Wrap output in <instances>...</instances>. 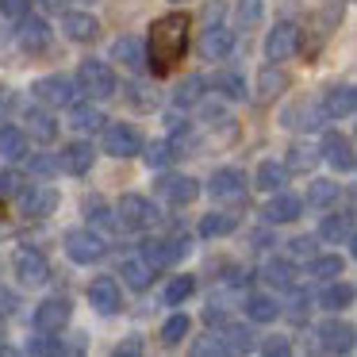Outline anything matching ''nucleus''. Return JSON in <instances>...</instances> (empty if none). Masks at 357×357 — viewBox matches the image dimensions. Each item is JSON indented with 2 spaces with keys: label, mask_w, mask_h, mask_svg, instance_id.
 Masks as SVG:
<instances>
[{
  "label": "nucleus",
  "mask_w": 357,
  "mask_h": 357,
  "mask_svg": "<svg viewBox=\"0 0 357 357\" xmlns=\"http://www.w3.org/2000/svg\"><path fill=\"white\" fill-rule=\"evenodd\" d=\"M188 50V16L185 12H165L150 24V39H146V70L154 77L173 73V66L185 58Z\"/></svg>",
  "instance_id": "obj_1"
},
{
  "label": "nucleus",
  "mask_w": 357,
  "mask_h": 357,
  "mask_svg": "<svg viewBox=\"0 0 357 357\" xmlns=\"http://www.w3.org/2000/svg\"><path fill=\"white\" fill-rule=\"evenodd\" d=\"M77 85H81V93H89L93 100H108V96H116V73H112L108 62L89 58L77 70Z\"/></svg>",
  "instance_id": "obj_2"
},
{
  "label": "nucleus",
  "mask_w": 357,
  "mask_h": 357,
  "mask_svg": "<svg viewBox=\"0 0 357 357\" xmlns=\"http://www.w3.org/2000/svg\"><path fill=\"white\" fill-rule=\"evenodd\" d=\"M73 319V303L66 300V296H50V300H43L39 307H35V326H39V334H62L66 326H70Z\"/></svg>",
  "instance_id": "obj_3"
},
{
  "label": "nucleus",
  "mask_w": 357,
  "mask_h": 357,
  "mask_svg": "<svg viewBox=\"0 0 357 357\" xmlns=\"http://www.w3.org/2000/svg\"><path fill=\"white\" fill-rule=\"evenodd\" d=\"M300 50V27L292 20H280L269 35H265V58L269 62H288Z\"/></svg>",
  "instance_id": "obj_4"
},
{
  "label": "nucleus",
  "mask_w": 357,
  "mask_h": 357,
  "mask_svg": "<svg viewBox=\"0 0 357 357\" xmlns=\"http://www.w3.org/2000/svg\"><path fill=\"white\" fill-rule=\"evenodd\" d=\"M12 269H16L20 284H31V288L47 284V277H50L47 257H43L39 250H31V246H20L16 254H12Z\"/></svg>",
  "instance_id": "obj_5"
},
{
  "label": "nucleus",
  "mask_w": 357,
  "mask_h": 357,
  "mask_svg": "<svg viewBox=\"0 0 357 357\" xmlns=\"http://www.w3.org/2000/svg\"><path fill=\"white\" fill-rule=\"evenodd\" d=\"M31 93L39 96L43 104H50V108H70V104L77 100V85H73L70 77H62V73L39 77V81L31 85Z\"/></svg>",
  "instance_id": "obj_6"
},
{
  "label": "nucleus",
  "mask_w": 357,
  "mask_h": 357,
  "mask_svg": "<svg viewBox=\"0 0 357 357\" xmlns=\"http://www.w3.org/2000/svg\"><path fill=\"white\" fill-rule=\"evenodd\" d=\"M62 246L70 254V261H77V265H93L104 257V238L93 231H66Z\"/></svg>",
  "instance_id": "obj_7"
},
{
  "label": "nucleus",
  "mask_w": 357,
  "mask_h": 357,
  "mask_svg": "<svg viewBox=\"0 0 357 357\" xmlns=\"http://www.w3.org/2000/svg\"><path fill=\"white\" fill-rule=\"evenodd\" d=\"M104 150L112 158H135L142 150V139L131 123H108L104 127Z\"/></svg>",
  "instance_id": "obj_8"
},
{
  "label": "nucleus",
  "mask_w": 357,
  "mask_h": 357,
  "mask_svg": "<svg viewBox=\"0 0 357 357\" xmlns=\"http://www.w3.org/2000/svg\"><path fill=\"white\" fill-rule=\"evenodd\" d=\"M319 346L326 354H354V323H346V319H326L319 326Z\"/></svg>",
  "instance_id": "obj_9"
},
{
  "label": "nucleus",
  "mask_w": 357,
  "mask_h": 357,
  "mask_svg": "<svg viewBox=\"0 0 357 357\" xmlns=\"http://www.w3.org/2000/svg\"><path fill=\"white\" fill-rule=\"evenodd\" d=\"M323 158L331 162V169H338V173H349L354 169V139L349 135H342V131H326L323 135Z\"/></svg>",
  "instance_id": "obj_10"
},
{
  "label": "nucleus",
  "mask_w": 357,
  "mask_h": 357,
  "mask_svg": "<svg viewBox=\"0 0 357 357\" xmlns=\"http://www.w3.org/2000/svg\"><path fill=\"white\" fill-rule=\"evenodd\" d=\"M58 208V192L50 185H31L24 196H20V211L31 219H43V215H54Z\"/></svg>",
  "instance_id": "obj_11"
},
{
  "label": "nucleus",
  "mask_w": 357,
  "mask_h": 357,
  "mask_svg": "<svg viewBox=\"0 0 357 357\" xmlns=\"http://www.w3.org/2000/svg\"><path fill=\"white\" fill-rule=\"evenodd\" d=\"M300 211H303V200H300V196L277 188V192H273V200L265 204L261 215H265V223H296V219H300Z\"/></svg>",
  "instance_id": "obj_12"
},
{
  "label": "nucleus",
  "mask_w": 357,
  "mask_h": 357,
  "mask_svg": "<svg viewBox=\"0 0 357 357\" xmlns=\"http://www.w3.org/2000/svg\"><path fill=\"white\" fill-rule=\"evenodd\" d=\"M154 204L146 200V196H139V192H127L123 200H119V219H123V227H135V231H139V227H150L154 223Z\"/></svg>",
  "instance_id": "obj_13"
},
{
  "label": "nucleus",
  "mask_w": 357,
  "mask_h": 357,
  "mask_svg": "<svg viewBox=\"0 0 357 357\" xmlns=\"http://www.w3.org/2000/svg\"><path fill=\"white\" fill-rule=\"evenodd\" d=\"M16 24H20V47H24L27 54H39V50H47V43H50L47 20H39V16H31V12H27V16L16 20Z\"/></svg>",
  "instance_id": "obj_14"
},
{
  "label": "nucleus",
  "mask_w": 357,
  "mask_h": 357,
  "mask_svg": "<svg viewBox=\"0 0 357 357\" xmlns=\"http://www.w3.org/2000/svg\"><path fill=\"white\" fill-rule=\"evenodd\" d=\"M112 58L123 62L131 73H142L146 70V43H142L139 35H123V39H116V47H112Z\"/></svg>",
  "instance_id": "obj_15"
},
{
  "label": "nucleus",
  "mask_w": 357,
  "mask_h": 357,
  "mask_svg": "<svg viewBox=\"0 0 357 357\" xmlns=\"http://www.w3.org/2000/svg\"><path fill=\"white\" fill-rule=\"evenodd\" d=\"M89 303H93L100 315H116L119 311V284L116 277H96L89 284Z\"/></svg>",
  "instance_id": "obj_16"
},
{
  "label": "nucleus",
  "mask_w": 357,
  "mask_h": 357,
  "mask_svg": "<svg viewBox=\"0 0 357 357\" xmlns=\"http://www.w3.org/2000/svg\"><path fill=\"white\" fill-rule=\"evenodd\" d=\"M208 188L215 200H238V196H246V177L238 169H215Z\"/></svg>",
  "instance_id": "obj_17"
},
{
  "label": "nucleus",
  "mask_w": 357,
  "mask_h": 357,
  "mask_svg": "<svg viewBox=\"0 0 357 357\" xmlns=\"http://www.w3.org/2000/svg\"><path fill=\"white\" fill-rule=\"evenodd\" d=\"M58 169L73 173V177H85L93 169V142H70L58 158Z\"/></svg>",
  "instance_id": "obj_18"
},
{
  "label": "nucleus",
  "mask_w": 357,
  "mask_h": 357,
  "mask_svg": "<svg viewBox=\"0 0 357 357\" xmlns=\"http://www.w3.org/2000/svg\"><path fill=\"white\" fill-rule=\"evenodd\" d=\"M234 50V31H227V27H215L211 24L208 31H204L200 39V54L208 58V62H219V58H227Z\"/></svg>",
  "instance_id": "obj_19"
},
{
  "label": "nucleus",
  "mask_w": 357,
  "mask_h": 357,
  "mask_svg": "<svg viewBox=\"0 0 357 357\" xmlns=\"http://www.w3.org/2000/svg\"><path fill=\"white\" fill-rule=\"evenodd\" d=\"M62 31L70 35L73 43H93L96 35H100V24H96V16H89V12H66Z\"/></svg>",
  "instance_id": "obj_20"
},
{
  "label": "nucleus",
  "mask_w": 357,
  "mask_h": 357,
  "mask_svg": "<svg viewBox=\"0 0 357 357\" xmlns=\"http://www.w3.org/2000/svg\"><path fill=\"white\" fill-rule=\"evenodd\" d=\"M158 192H162L169 204H177V208H185V204H192L196 196H200V185H196L192 177H165L162 185H158Z\"/></svg>",
  "instance_id": "obj_21"
},
{
  "label": "nucleus",
  "mask_w": 357,
  "mask_h": 357,
  "mask_svg": "<svg viewBox=\"0 0 357 357\" xmlns=\"http://www.w3.org/2000/svg\"><path fill=\"white\" fill-rule=\"evenodd\" d=\"M323 112H326V119H346V116H354V89H349V85L331 89V93L323 96Z\"/></svg>",
  "instance_id": "obj_22"
},
{
  "label": "nucleus",
  "mask_w": 357,
  "mask_h": 357,
  "mask_svg": "<svg viewBox=\"0 0 357 357\" xmlns=\"http://www.w3.org/2000/svg\"><path fill=\"white\" fill-rule=\"evenodd\" d=\"M319 234L331 242H346V246H354V215L349 211H342V215H326L323 227H319Z\"/></svg>",
  "instance_id": "obj_23"
},
{
  "label": "nucleus",
  "mask_w": 357,
  "mask_h": 357,
  "mask_svg": "<svg viewBox=\"0 0 357 357\" xmlns=\"http://www.w3.org/2000/svg\"><path fill=\"white\" fill-rule=\"evenodd\" d=\"M319 303H323L326 311H346L349 303H354V284H349V280H338V277H334L331 284L323 288Z\"/></svg>",
  "instance_id": "obj_24"
},
{
  "label": "nucleus",
  "mask_w": 357,
  "mask_h": 357,
  "mask_svg": "<svg viewBox=\"0 0 357 357\" xmlns=\"http://www.w3.org/2000/svg\"><path fill=\"white\" fill-rule=\"evenodd\" d=\"M0 158H4V162L27 158V135L20 131V127H0Z\"/></svg>",
  "instance_id": "obj_25"
},
{
  "label": "nucleus",
  "mask_w": 357,
  "mask_h": 357,
  "mask_svg": "<svg viewBox=\"0 0 357 357\" xmlns=\"http://www.w3.org/2000/svg\"><path fill=\"white\" fill-rule=\"evenodd\" d=\"M27 131H31V139H39V142H54L58 139L54 116L43 112V108H27Z\"/></svg>",
  "instance_id": "obj_26"
},
{
  "label": "nucleus",
  "mask_w": 357,
  "mask_h": 357,
  "mask_svg": "<svg viewBox=\"0 0 357 357\" xmlns=\"http://www.w3.org/2000/svg\"><path fill=\"white\" fill-rule=\"evenodd\" d=\"M326 112L323 108H307V104H292V108L284 112V123L288 127H303V131H315V127H323Z\"/></svg>",
  "instance_id": "obj_27"
},
{
  "label": "nucleus",
  "mask_w": 357,
  "mask_h": 357,
  "mask_svg": "<svg viewBox=\"0 0 357 357\" xmlns=\"http://www.w3.org/2000/svg\"><path fill=\"white\" fill-rule=\"evenodd\" d=\"M234 227H238V219L231 215V211H211V215L200 219V234L204 238H223V234H231Z\"/></svg>",
  "instance_id": "obj_28"
},
{
  "label": "nucleus",
  "mask_w": 357,
  "mask_h": 357,
  "mask_svg": "<svg viewBox=\"0 0 357 357\" xmlns=\"http://www.w3.org/2000/svg\"><path fill=\"white\" fill-rule=\"evenodd\" d=\"M204 89H208V81H204L200 73H192V77H185V81L177 85V93H173V104H177V108H192V104L204 96Z\"/></svg>",
  "instance_id": "obj_29"
},
{
  "label": "nucleus",
  "mask_w": 357,
  "mask_h": 357,
  "mask_svg": "<svg viewBox=\"0 0 357 357\" xmlns=\"http://www.w3.org/2000/svg\"><path fill=\"white\" fill-rule=\"evenodd\" d=\"M257 188L261 192H277V188H284V181H288V169L284 165H277V162H261L257 165Z\"/></svg>",
  "instance_id": "obj_30"
},
{
  "label": "nucleus",
  "mask_w": 357,
  "mask_h": 357,
  "mask_svg": "<svg viewBox=\"0 0 357 357\" xmlns=\"http://www.w3.org/2000/svg\"><path fill=\"white\" fill-rule=\"evenodd\" d=\"M104 123L100 108H93V104H70V127H77V131H96V127Z\"/></svg>",
  "instance_id": "obj_31"
},
{
  "label": "nucleus",
  "mask_w": 357,
  "mask_h": 357,
  "mask_svg": "<svg viewBox=\"0 0 357 357\" xmlns=\"http://www.w3.org/2000/svg\"><path fill=\"white\" fill-rule=\"evenodd\" d=\"M142 257H146L150 269H154V265H173V261H177V257H173L169 238H146V242H142Z\"/></svg>",
  "instance_id": "obj_32"
},
{
  "label": "nucleus",
  "mask_w": 357,
  "mask_h": 357,
  "mask_svg": "<svg viewBox=\"0 0 357 357\" xmlns=\"http://www.w3.org/2000/svg\"><path fill=\"white\" fill-rule=\"evenodd\" d=\"M119 273H123V280L135 288V292H142V288L150 284V277H154V269H150L146 261H139V257H127L123 269H119Z\"/></svg>",
  "instance_id": "obj_33"
},
{
  "label": "nucleus",
  "mask_w": 357,
  "mask_h": 357,
  "mask_svg": "<svg viewBox=\"0 0 357 357\" xmlns=\"http://www.w3.org/2000/svg\"><path fill=\"white\" fill-rule=\"evenodd\" d=\"M277 315H280V307L269 296H250L246 300V319H254V323H273Z\"/></svg>",
  "instance_id": "obj_34"
},
{
  "label": "nucleus",
  "mask_w": 357,
  "mask_h": 357,
  "mask_svg": "<svg viewBox=\"0 0 357 357\" xmlns=\"http://www.w3.org/2000/svg\"><path fill=\"white\" fill-rule=\"evenodd\" d=\"M261 277L269 280V284L277 288H292V261H284V257H269L261 269Z\"/></svg>",
  "instance_id": "obj_35"
},
{
  "label": "nucleus",
  "mask_w": 357,
  "mask_h": 357,
  "mask_svg": "<svg viewBox=\"0 0 357 357\" xmlns=\"http://www.w3.org/2000/svg\"><path fill=\"white\" fill-rule=\"evenodd\" d=\"M85 215L93 227H100V231H112L116 227V215L108 211V204L100 200V196H93V200H85Z\"/></svg>",
  "instance_id": "obj_36"
},
{
  "label": "nucleus",
  "mask_w": 357,
  "mask_h": 357,
  "mask_svg": "<svg viewBox=\"0 0 357 357\" xmlns=\"http://www.w3.org/2000/svg\"><path fill=\"white\" fill-rule=\"evenodd\" d=\"M196 292V277H173L169 284H165V303H173V307H177V303H185L188 296Z\"/></svg>",
  "instance_id": "obj_37"
},
{
  "label": "nucleus",
  "mask_w": 357,
  "mask_h": 357,
  "mask_svg": "<svg viewBox=\"0 0 357 357\" xmlns=\"http://www.w3.org/2000/svg\"><path fill=\"white\" fill-rule=\"evenodd\" d=\"M284 85H288V77L269 66V70L261 73V81H257V100H273V96H280V89H284Z\"/></svg>",
  "instance_id": "obj_38"
},
{
  "label": "nucleus",
  "mask_w": 357,
  "mask_h": 357,
  "mask_svg": "<svg viewBox=\"0 0 357 357\" xmlns=\"http://www.w3.org/2000/svg\"><path fill=\"white\" fill-rule=\"evenodd\" d=\"M342 257L338 254H323V257H315L311 261V277H319V280H334V277H342Z\"/></svg>",
  "instance_id": "obj_39"
},
{
  "label": "nucleus",
  "mask_w": 357,
  "mask_h": 357,
  "mask_svg": "<svg viewBox=\"0 0 357 357\" xmlns=\"http://www.w3.org/2000/svg\"><path fill=\"white\" fill-rule=\"evenodd\" d=\"M215 89L227 96V100H246V81H242L238 73H231V70L215 77Z\"/></svg>",
  "instance_id": "obj_40"
},
{
  "label": "nucleus",
  "mask_w": 357,
  "mask_h": 357,
  "mask_svg": "<svg viewBox=\"0 0 357 357\" xmlns=\"http://www.w3.org/2000/svg\"><path fill=\"white\" fill-rule=\"evenodd\" d=\"M338 200V185L334 181H315V185L307 188V204L311 208H326V204Z\"/></svg>",
  "instance_id": "obj_41"
},
{
  "label": "nucleus",
  "mask_w": 357,
  "mask_h": 357,
  "mask_svg": "<svg viewBox=\"0 0 357 357\" xmlns=\"http://www.w3.org/2000/svg\"><path fill=\"white\" fill-rule=\"evenodd\" d=\"M173 158H177V154H173V142H165V139H158V142H150V146H146V165H150V169H165Z\"/></svg>",
  "instance_id": "obj_42"
},
{
  "label": "nucleus",
  "mask_w": 357,
  "mask_h": 357,
  "mask_svg": "<svg viewBox=\"0 0 357 357\" xmlns=\"http://www.w3.org/2000/svg\"><path fill=\"white\" fill-rule=\"evenodd\" d=\"M27 354H35V357H58V354H66V346H62V338H50V334H43V338H31V342H27Z\"/></svg>",
  "instance_id": "obj_43"
},
{
  "label": "nucleus",
  "mask_w": 357,
  "mask_h": 357,
  "mask_svg": "<svg viewBox=\"0 0 357 357\" xmlns=\"http://www.w3.org/2000/svg\"><path fill=\"white\" fill-rule=\"evenodd\" d=\"M311 165H315V150H307V146H292V150H288L284 169H292V173H307Z\"/></svg>",
  "instance_id": "obj_44"
},
{
  "label": "nucleus",
  "mask_w": 357,
  "mask_h": 357,
  "mask_svg": "<svg viewBox=\"0 0 357 357\" xmlns=\"http://www.w3.org/2000/svg\"><path fill=\"white\" fill-rule=\"evenodd\" d=\"M185 334H188V315H173L169 323L162 326V342H165V346H177V342H185Z\"/></svg>",
  "instance_id": "obj_45"
},
{
  "label": "nucleus",
  "mask_w": 357,
  "mask_h": 357,
  "mask_svg": "<svg viewBox=\"0 0 357 357\" xmlns=\"http://www.w3.org/2000/svg\"><path fill=\"white\" fill-rule=\"evenodd\" d=\"M31 12V0H0V16L4 20H24Z\"/></svg>",
  "instance_id": "obj_46"
},
{
  "label": "nucleus",
  "mask_w": 357,
  "mask_h": 357,
  "mask_svg": "<svg viewBox=\"0 0 357 357\" xmlns=\"http://www.w3.org/2000/svg\"><path fill=\"white\" fill-rule=\"evenodd\" d=\"M31 173H39V177H50V173H58V158L35 154V158H31Z\"/></svg>",
  "instance_id": "obj_47"
},
{
  "label": "nucleus",
  "mask_w": 357,
  "mask_h": 357,
  "mask_svg": "<svg viewBox=\"0 0 357 357\" xmlns=\"http://www.w3.org/2000/svg\"><path fill=\"white\" fill-rule=\"evenodd\" d=\"M192 354H223V338H219V334H208V338H204V342H196V346H192Z\"/></svg>",
  "instance_id": "obj_48"
},
{
  "label": "nucleus",
  "mask_w": 357,
  "mask_h": 357,
  "mask_svg": "<svg viewBox=\"0 0 357 357\" xmlns=\"http://www.w3.org/2000/svg\"><path fill=\"white\" fill-rule=\"evenodd\" d=\"M288 246H292L296 257H311V254H315V238H311V234H300V238H292Z\"/></svg>",
  "instance_id": "obj_49"
},
{
  "label": "nucleus",
  "mask_w": 357,
  "mask_h": 357,
  "mask_svg": "<svg viewBox=\"0 0 357 357\" xmlns=\"http://www.w3.org/2000/svg\"><path fill=\"white\" fill-rule=\"evenodd\" d=\"M261 354H269V357H277V354H280V357H284V354H292V342L277 334V338H269V342L261 346Z\"/></svg>",
  "instance_id": "obj_50"
},
{
  "label": "nucleus",
  "mask_w": 357,
  "mask_h": 357,
  "mask_svg": "<svg viewBox=\"0 0 357 357\" xmlns=\"http://www.w3.org/2000/svg\"><path fill=\"white\" fill-rule=\"evenodd\" d=\"M16 185H20V177L12 169H0V196H12L16 192Z\"/></svg>",
  "instance_id": "obj_51"
},
{
  "label": "nucleus",
  "mask_w": 357,
  "mask_h": 357,
  "mask_svg": "<svg viewBox=\"0 0 357 357\" xmlns=\"http://www.w3.org/2000/svg\"><path fill=\"white\" fill-rule=\"evenodd\" d=\"M116 354H119V357H123V354H142V342L131 338V342H123V346H116Z\"/></svg>",
  "instance_id": "obj_52"
},
{
  "label": "nucleus",
  "mask_w": 357,
  "mask_h": 357,
  "mask_svg": "<svg viewBox=\"0 0 357 357\" xmlns=\"http://www.w3.org/2000/svg\"><path fill=\"white\" fill-rule=\"evenodd\" d=\"M8 104H12V93L4 85H0V116H4V112H8Z\"/></svg>",
  "instance_id": "obj_53"
},
{
  "label": "nucleus",
  "mask_w": 357,
  "mask_h": 357,
  "mask_svg": "<svg viewBox=\"0 0 357 357\" xmlns=\"http://www.w3.org/2000/svg\"><path fill=\"white\" fill-rule=\"evenodd\" d=\"M39 4H43V8H47V12H58V8H62V4H66V0H39Z\"/></svg>",
  "instance_id": "obj_54"
},
{
  "label": "nucleus",
  "mask_w": 357,
  "mask_h": 357,
  "mask_svg": "<svg viewBox=\"0 0 357 357\" xmlns=\"http://www.w3.org/2000/svg\"><path fill=\"white\" fill-rule=\"evenodd\" d=\"M0 349H4V326H0Z\"/></svg>",
  "instance_id": "obj_55"
}]
</instances>
